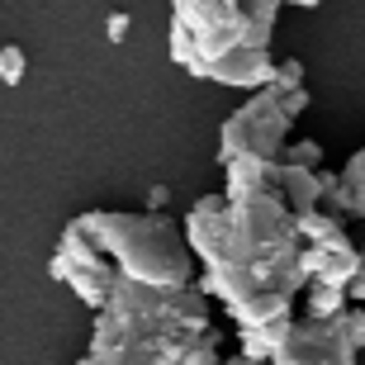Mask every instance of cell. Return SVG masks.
Wrapping results in <instances>:
<instances>
[{
	"instance_id": "ba28073f",
	"label": "cell",
	"mask_w": 365,
	"mask_h": 365,
	"mask_svg": "<svg viewBox=\"0 0 365 365\" xmlns=\"http://www.w3.org/2000/svg\"><path fill=\"white\" fill-rule=\"evenodd\" d=\"M223 195L228 200H252V195H275L280 200V162H232V166H223Z\"/></svg>"
},
{
	"instance_id": "52a82bcc",
	"label": "cell",
	"mask_w": 365,
	"mask_h": 365,
	"mask_svg": "<svg viewBox=\"0 0 365 365\" xmlns=\"http://www.w3.org/2000/svg\"><path fill=\"white\" fill-rule=\"evenodd\" d=\"M365 266V252L341 232L332 242H318V247H304V275L309 284H332V289H351V280L361 275Z\"/></svg>"
},
{
	"instance_id": "4fadbf2b",
	"label": "cell",
	"mask_w": 365,
	"mask_h": 365,
	"mask_svg": "<svg viewBox=\"0 0 365 365\" xmlns=\"http://www.w3.org/2000/svg\"><path fill=\"white\" fill-rule=\"evenodd\" d=\"M29 71V57L19 43H0V86H19Z\"/></svg>"
},
{
	"instance_id": "d6986e66",
	"label": "cell",
	"mask_w": 365,
	"mask_h": 365,
	"mask_svg": "<svg viewBox=\"0 0 365 365\" xmlns=\"http://www.w3.org/2000/svg\"><path fill=\"white\" fill-rule=\"evenodd\" d=\"M166 200H171V190H166V185H152V190H148V214H162Z\"/></svg>"
},
{
	"instance_id": "6da1fadb",
	"label": "cell",
	"mask_w": 365,
	"mask_h": 365,
	"mask_svg": "<svg viewBox=\"0 0 365 365\" xmlns=\"http://www.w3.org/2000/svg\"><path fill=\"white\" fill-rule=\"evenodd\" d=\"M185 242L200 261V289L209 304H223L237 327H271L294 318V299L309 289L304 237L289 204L275 195L228 200L200 195L180 218Z\"/></svg>"
},
{
	"instance_id": "ac0fdd59",
	"label": "cell",
	"mask_w": 365,
	"mask_h": 365,
	"mask_svg": "<svg viewBox=\"0 0 365 365\" xmlns=\"http://www.w3.org/2000/svg\"><path fill=\"white\" fill-rule=\"evenodd\" d=\"M346 323H351V341H356V351H365V309H351V313H346Z\"/></svg>"
},
{
	"instance_id": "9c48e42d",
	"label": "cell",
	"mask_w": 365,
	"mask_h": 365,
	"mask_svg": "<svg viewBox=\"0 0 365 365\" xmlns=\"http://www.w3.org/2000/svg\"><path fill=\"white\" fill-rule=\"evenodd\" d=\"M294 332V318H280L271 327H237V346H242L247 361H261V365H275V356L284 351V341Z\"/></svg>"
},
{
	"instance_id": "2e32d148",
	"label": "cell",
	"mask_w": 365,
	"mask_h": 365,
	"mask_svg": "<svg viewBox=\"0 0 365 365\" xmlns=\"http://www.w3.org/2000/svg\"><path fill=\"white\" fill-rule=\"evenodd\" d=\"M275 91H284V95L304 91V62H299V57H289V62L275 67Z\"/></svg>"
},
{
	"instance_id": "7402d4cb",
	"label": "cell",
	"mask_w": 365,
	"mask_h": 365,
	"mask_svg": "<svg viewBox=\"0 0 365 365\" xmlns=\"http://www.w3.org/2000/svg\"><path fill=\"white\" fill-rule=\"evenodd\" d=\"M284 5H299V10H318L323 0H284Z\"/></svg>"
},
{
	"instance_id": "7a4b0ae2",
	"label": "cell",
	"mask_w": 365,
	"mask_h": 365,
	"mask_svg": "<svg viewBox=\"0 0 365 365\" xmlns=\"http://www.w3.org/2000/svg\"><path fill=\"white\" fill-rule=\"evenodd\" d=\"M48 275L67 284L86 309H105L114 284H148V289H190L200 280V261L185 242V228L166 214H123L91 209L62 228Z\"/></svg>"
},
{
	"instance_id": "8fae6325",
	"label": "cell",
	"mask_w": 365,
	"mask_h": 365,
	"mask_svg": "<svg viewBox=\"0 0 365 365\" xmlns=\"http://www.w3.org/2000/svg\"><path fill=\"white\" fill-rule=\"evenodd\" d=\"M341 232H346V223H341L337 214H327V209H313V214H299V237H304V247L332 242V237H341Z\"/></svg>"
},
{
	"instance_id": "277c9868",
	"label": "cell",
	"mask_w": 365,
	"mask_h": 365,
	"mask_svg": "<svg viewBox=\"0 0 365 365\" xmlns=\"http://www.w3.org/2000/svg\"><path fill=\"white\" fill-rule=\"evenodd\" d=\"M214 332V304L190 289H148L114 284V294L95 313L91 361L95 365H185L190 346Z\"/></svg>"
},
{
	"instance_id": "44dd1931",
	"label": "cell",
	"mask_w": 365,
	"mask_h": 365,
	"mask_svg": "<svg viewBox=\"0 0 365 365\" xmlns=\"http://www.w3.org/2000/svg\"><path fill=\"white\" fill-rule=\"evenodd\" d=\"M223 365H261V361H247V356L237 351V356H223Z\"/></svg>"
},
{
	"instance_id": "3957f363",
	"label": "cell",
	"mask_w": 365,
	"mask_h": 365,
	"mask_svg": "<svg viewBox=\"0 0 365 365\" xmlns=\"http://www.w3.org/2000/svg\"><path fill=\"white\" fill-rule=\"evenodd\" d=\"M284 0H171V62L195 81L237 91L275 86L271 34Z\"/></svg>"
},
{
	"instance_id": "5b68a950",
	"label": "cell",
	"mask_w": 365,
	"mask_h": 365,
	"mask_svg": "<svg viewBox=\"0 0 365 365\" xmlns=\"http://www.w3.org/2000/svg\"><path fill=\"white\" fill-rule=\"evenodd\" d=\"M309 109V91L284 95L275 86L257 91L247 105H237L218 133V166L232 162H280L289 148V123Z\"/></svg>"
},
{
	"instance_id": "603a6c76",
	"label": "cell",
	"mask_w": 365,
	"mask_h": 365,
	"mask_svg": "<svg viewBox=\"0 0 365 365\" xmlns=\"http://www.w3.org/2000/svg\"><path fill=\"white\" fill-rule=\"evenodd\" d=\"M76 365H95V361H91V356H81V361H76Z\"/></svg>"
},
{
	"instance_id": "30bf717a",
	"label": "cell",
	"mask_w": 365,
	"mask_h": 365,
	"mask_svg": "<svg viewBox=\"0 0 365 365\" xmlns=\"http://www.w3.org/2000/svg\"><path fill=\"white\" fill-rule=\"evenodd\" d=\"M346 304H351V294H346V289H332V284H309V289H304V309H309V318H318V323L341 318Z\"/></svg>"
},
{
	"instance_id": "ffe728a7",
	"label": "cell",
	"mask_w": 365,
	"mask_h": 365,
	"mask_svg": "<svg viewBox=\"0 0 365 365\" xmlns=\"http://www.w3.org/2000/svg\"><path fill=\"white\" fill-rule=\"evenodd\" d=\"M346 294H351L356 304H361V309H365V266H361V275H356V280H351V289H346Z\"/></svg>"
},
{
	"instance_id": "e0dca14e",
	"label": "cell",
	"mask_w": 365,
	"mask_h": 365,
	"mask_svg": "<svg viewBox=\"0 0 365 365\" xmlns=\"http://www.w3.org/2000/svg\"><path fill=\"white\" fill-rule=\"evenodd\" d=\"M128 29H133V19H128L123 10H114V14L105 19V38H109V43H123V38H128Z\"/></svg>"
},
{
	"instance_id": "9a60e30c",
	"label": "cell",
	"mask_w": 365,
	"mask_h": 365,
	"mask_svg": "<svg viewBox=\"0 0 365 365\" xmlns=\"http://www.w3.org/2000/svg\"><path fill=\"white\" fill-rule=\"evenodd\" d=\"M218 346H223V337H218V327H214V332H204V337L190 346L185 365H223V351H218Z\"/></svg>"
},
{
	"instance_id": "5bb4252c",
	"label": "cell",
	"mask_w": 365,
	"mask_h": 365,
	"mask_svg": "<svg viewBox=\"0 0 365 365\" xmlns=\"http://www.w3.org/2000/svg\"><path fill=\"white\" fill-rule=\"evenodd\" d=\"M280 162L284 166H299V171H323V148L304 138V143H289V148H284Z\"/></svg>"
},
{
	"instance_id": "7c38bea8",
	"label": "cell",
	"mask_w": 365,
	"mask_h": 365,
	"mask_svg": "<svg viewBox=\"0 0 365 365\" xmlns=\"http://www.w3.org/2000/svg\"><path fill=\"white\" fill-rule=\"evenodd\" d=\"M341 185L351 190L356 218H365V148H356L351 157H346V166H341Z\"/></svg>"
},
{
	"instance_id": "8992f818",
	"label": "cell",
	"mask_w": 365,
	"mask_h": 365,
	"mask_svg": "<svg viewBox=\"0 0 365 365\" xmlns=\"http://www.w3.org/2000/svg\"><path fill=\"white\" fill-rule=\"evenodd\" d=\"M346 313L332 318V323L294 318V332H289V341H284V351L275 356V365H356L361 351H356V341H351Z\"/></svg>"
}]
</instances>
